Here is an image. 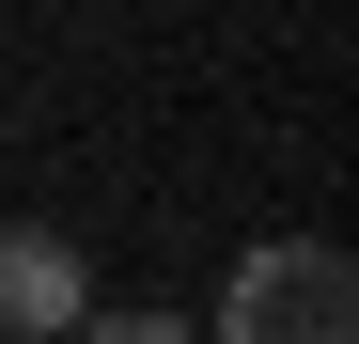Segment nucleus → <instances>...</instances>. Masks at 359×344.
<instances>
[{"mask_svg":"<svg viewBox=\"0 0 359 344\" xmlns=\"http://www.w3.org/2000/svg\"><path fill=\"white\" fill-rule=\"evenodd\" d=\"M79 313H94L79 235H47V219H0V344H63Z\"/></svg>","mask_w":359,"mask_h":344,"instance_id":"obj_2","label":"nucleus"},{"mask_svg":"<svg viewBox=\"0 0 359 344\" xmlns=\"http://www.w3.org/2000/svg\"><path fill=\"white\" fill-rule=\"evenodd\" d=\"M203 344H359V266L328 235H266V251H234V298Z\"/></svg>","mask_w":359,"mask_h":344,"instance_id":"obj_1","label":"nucleus"},{"mask_svg":"<svg viewBox=\"0 0 359 344\" xmlns=\"http://www.w3.org/2000/svg\"><path fill=\"white\" fill-rule=\"evenodd\" d=\"M63 344H203V329H172V313H79Z\"/></svg>","mask_w":359,"mask_h":344,"instance_id":"obj_3","label":"nucleus"}]
</instances>
